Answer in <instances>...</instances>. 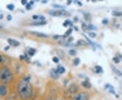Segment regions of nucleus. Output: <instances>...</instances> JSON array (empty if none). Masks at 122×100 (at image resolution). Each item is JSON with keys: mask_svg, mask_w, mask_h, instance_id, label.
I'll use <instances>...</instances> for the list:
<instances>
[{"mask_svg": "<svg viewBox=\"0 0 122 100\" xmlns=\"http://www.w3.org/2000/svg\"><path fill=\"white\" fill-rule=\"evenodd\" d=\"M56 70L58 71V72L59 73V74H64L65 72L66 71V69L65 67H63L61 65H59L58 66V67H57L56 68Z\"/></svg>", "mask_w": 122, "mask_h": 100, "instance_id": "f8f14e48", "label": "nucleus"}, {"mask_svg": "<svg viewBox=\"0 0 122 100\" xmlns=\"http://www.w3.org/2000/svg\"><path fill=\"white\" fill-rule=\"evenodd\" d=\"M47 22L46 21H39V22H35L34 23L32 24V25H34V26H42V25H45L46 24Z\"/></svg>", "mask_w": 122, "mask_h": 100, "instance_id": "2eb2a0df", "label": "nucleus"}, {"mask_svg": "<svg viewBox=\"0 0 122 100\" xmlns=\"http://www.w3.org/2000/svg\"><path fill=\"white\" fill-rule=\"evenodd\" d=\"M95 69H96V72L97 73H102L103 72V69L100 66H96Z\"/></svg>", "mask_w": 122, "mask_h": 100, "instance_id": "6ab92c4d", "label": "nucleus"}, {"mask_svg": "<svg viewBox=\"0 0 122 100\" xmlns=\"http://www.w3.org/2000/svg\"><path fill=\"white\" fill-rule=\"evenodd\" d=\"M14 79V74L12 70L7 66L0 67V81L3 84H9L12 83Z\"/></svg>", "mask_w": 122, "mask_h": 100, "instance_id": "f03ea898", "label": "nucleus"}, {"mask_svg": "<svg viewBox=\"0 0 122 100\" xmlns=\"http://www.w3.org/2000/svg\"><path fill=\"white\" fill-rule=\"evenodd\" d=\"M7 19H8V20H12V16L11 15H8V17H7Z\"/></svg>", "mask_w": 122, "mask_h": 100, "instance_id": "e433bc0d", "label": "nucleus"}, {"mask_svg": "<svg viewBox=\"0 0 122 100\" xmlns=\"http://www.w3.org/2000/svg\"><path fill=\"white\" fill-rule=\"evenodd\" d=\"M113 61L115 63V64H119V62H120V59L118 57H114L113 58Z\"/></svg>", "mask_w": 122, "mask_h": 100, "instance_id": "393cba45", "label": "nucleus"}, {"mask_svg": "<svg viewBox=\"0 0 122 100\" xmlns=\"http://www.w3.org/2000/svg\"><path fill=\"white\" fill-rule=\"evenodd\" d=\"M49 14L53 16H56V17H65V16H69L71 14L69 13L67 11L65 10H55V11H51Z\"/></svg>", "mask_w": 122, "mask_h": 100, "instance_id": "7ed1b4c3", "label": "nucleus"}, {"mask_svg": "<svg viewBox=\"0 0 122 100\" xmlns=\"http://www.w3.org/2000/svg\"><path fill=\"white\" fill-rule=\"evenodd\" d=\"M2 16H3V15H0V19L2 18Z\"/></svg>", "mask_w": 122, "mask_h": 100, "instance_id": "79ce46f5", "label": "nucleus"}, {"mask_svg": "<svg viewBox=\"0 0 122 100\" xmlns=\"http://www.w3.org/2000/svg\"><path fill=\"white\" fill-rule=\"evenodd\" d=\"M77 4H78L79 5H81V6L82 5V4H81V2H79V1H77Z\"/></svg>", "mask_w": 122, "mask_h": 100, "instance_id": "58836bf2", "label": "nucleus"}, {"mask_svg": "<svg viewBox=\"0 0 122 100\" xmlns=\"http://www.w3.org/2000/svg\"><path fill=\"white\" fill-rule=\"evenodd\" d=\"M111 68H112V70H113V71L115 74H116V75H117L118 76H122V72L119 70L117 69L113 65H111Z\"/></svg>", "mask_w": 122, "mask_h": 100, "instance_id": "9b49d317", "label": "nucleus"}, {"mask_svg": "<svg viewBox=\"0 0 122 100\" xmlns=\"http://www.w3.org/2000/svg\"><path fill=\"white\" fill-rule=\"evenodd\" d=\"M52 61L54 62V63H56V64H57V63H58L59 62V58L58 57L56 56H54V57H52Z\"/></svg>", "mask_w": 122, "mask_h": 100, "instance_id": "bb28decb", "label": "nucleus"}, {"mask_svg": "<svg viewBox=\"0 0 122 100\" xmlns=\"http://www.w3.org/2000/svg\"><path fill=\"white\" fill-rule=\"evenodd\" d=\"M79 63H80V59L78 58V57H76L73 60V65L75 66H78L79 64Z\"/></svg>", "mask_w": 122, "mask_h": 100, "instance_id": "aec40b11", "label": "nucleus"}, {"mask_svg": "<svg viewBox=\"0 0 122 100\" xmlns=\"http://www.w3.org/2000/svg\"><path fill=\"white\" fill-rule=\"evenodd\" d=\"M72 32H73V29H72V28H69L67 31H66L65 35H63V37H64V38H65V37H69V36L72 33Z\"/></svg>", "mask_w": 122, "mask_h": 100, "instance_id": "a211bd4d", "label": "nucleus"}, {"mask_svg": "<svg viewBox=\"0 0 122 100\" xmlns=\"http://www.w3.org/2000/svg\"><path fill=\"white\" fill-rule=\"evenodd\" d=\"M73 40V37H69V38H68V40H67V43H71Z\"/></svg>", "mask_w": 122, "mask_h": 100, "instance_id": "f704fd0d", "label": "nucleus"}, {"mask_svg": "<svg viewBox=\"0 0 122 100\" xmlns=\"http://www.w3.org/2000/svg\"><path fill=\"white\" fill-rule=\"evenodd\" d=\"M36 53V50L34 48H30L28 51V54L29 55V56H33Z\"/></svg>", "mask_w": 122, "mask_h": 100, "instance_id": "dca6fc26", "label": "nucleus"}, {"mask_svg": "<svg viewBox=\"0 0 122 100\" xmlns=\"http://www.w3.org/2000/svg\"><path fill=\"white\" fill-rule=\"evenodd\" d=\"M53 6H54V8H64V6L58 4H54L53 5Z\"/></svg>", "mask_w": 122, "mask_h": 100, "instance_id": "7c9ffc66", "label": "nucleus"}, {"mask_svg": "<svg viewBox=\"0 0 122 100\" xmlns=\"http://www.w3.org/2000/svg\"><path fill=\"white\" fill-rule=\"evenodd\" d=\"M40 16H39V15H33L32 16V18H33V20H39L40 19Z\"/></svg>", "mask_w": 122, "mask_h": 100, "instance_id": "c756f323", "label": "nucleus"}, {"mask_svg": "<svg viewBox=\"0 0 122 100\" xmlns=\"http://www.w3.org/2000/svg\"><path fill=\"white\" fill-rule=\"evenodd\" d=\"M84 18L87 21H90L91 20V16L90 15V14H86L84 16Z\"/></svg>", "mask_w": 122, "mask_h": 100, "instance_id": "b1692460", "label": "nucleus"}, {"mask_svg": "<svg viewBox=\"0 0 122 100\" xmlns=\"http://www.w3.org/2000/svg\"><path fill=\"white\" fill-rule=\"evenodd\" d=\"M79 86L76 83H71L68 88V92L71 94H75L78 91Z\"/></svg>", "mask_w": 122, "mask_h": 100, "instance_id": "39448f33", "label": "nucleus"}, {"mask_svg": "<svg viewBox=\"0 0 122 100\" xmlns=\"http://www.w3.org/2000/svg\"><path fill=\"white\" fill-rule=\"evenodd\" d=\"M7 8L10 10H13L14 9V5L13 4H8L7 5Z\"/></svg>", "mask_w": 122, "mask_h": 100, "instance_id": "cd10ccee", "label": "nucleus"}, {"mask_svg": "<svg viewBox=\"0 0 122 100\" xmlns=\"http://www.w3.org/2000/svg\"><path fill=\"white\" fill-rule=\"evenodd\" d=\"M62 25L65 26V27H67L68 26H73V23L72 22L69 20H66L65 22L62 24Z\"/></svg>", "mask_w": 122, "mask_h": 100, "instance_id": "f3484780", "label": "nucleus"}, {"mask_svg": "<svg viewBox=\"0 0 122 100\" xmlns=\"http://www.w3.org/2000/svg\"><path fill=\"white\" fill-rule=\"evenodd\" d=\"M105 89H108V91H109L111 94H114V95L116 94V92L115 91L113 87L111 86L110 84H106V85H105Z\"/></svg>", "mask_w": 122, "mask_h": 100, "instance_id": "9d476101", "label": "nucleus"}, {"mask_svg": "<svg viewBox=\"0 0 122 100\" xmlns=\"http://www.w3.org/2000/svg\"><path fill=\"white\" fill-rule=\"evenodd\" d=\"M61 37H63V36H60V35H54L53 37V38L54 39H60Z\"/></svg>", "mask_w": 122, "mask_h": 100, "instance_id": "473e14b6", "label": "nucleus"}, {"mask_svg": "<svg viewBox=\"0 0 122 100\" xmlns=\"http://www.w3.org/2000/svg\"><path fill=\"white\" fill-rule=\"evenodd\" d=\"M69 53L71 56H75L77 54V52L75 49H70L69 51Z\"/></svg>", "mask_w": 122, "mask_h": 100, "instance_id": "4be33fe9", "label": "nucleus"}, {"mask_svg": "<svg viewBox=\"0 0 122 100\" xmlns=\"http://www.w3.org/2000/svg\"><path fill=\"white\" fill-rule=\"evenodd\" d=\"M89 99L90 94L86 91H81L73 96L71 100H89Z\"/></svg>", "mask_w": 122, "mask_h": 100, "instance_id": "20e7f679", "label": "nucleus"}, {"mask_svg": "<svg viewBox=\"0 0 122 100\" xmlns=\"http://www.w3.org/2000/svg\"><path fill=\"white\" fill-rule=\"evenodd\" d=\"M30 33L32 35H35L37 37H39V38H48V35H46L45 33H39V32H30Z\"/></svg>", "mask_w": 122, "mask_h": 100, "instance_id": "1a4fd4ad", "label": "nucleus"}, {"mask_svg": "<svg viewBox=\"0 0 122 100\" xmlns=\"http://www.w3.org/2000/svg\"><path fill=\"white\" fill-rule=\"evenodd\" d=\"M102 22V24H107L109 23V20H108L107 19H103Z\"/></svg>", "mask_w": 122, "mask_h": 100, "instance_id": "2f4dec72", "label": "nucleus"}, {"mask_svg": "<svg viewBox=\"0 0 122 100\" xmlns=\"http://www.w3.org/2000/svg\"><path fill=\"white\" fill-rule=\"evenodd\" d=\"M77 44H78L79 45H81V46H87V45H88V43L86 42V41L83 40V39L78 40Z\"/></svg>", "mask_w": 122, "mask_h": 100, "instance_id": "4468645a", "label": "nucleus"}, {"mask_svg": "<svg viewBox=\"0 0 122 100\" xmlns=\"http://www.w3.org/2000/svg\"><path fill=\"white\" fill-rule=\"evenodd\" d=\"M81 85L84 88H86V89H90L92 87L91 84L90 83V82L88 81H83L81 83Z\"/></svg>", "mask_w": 122, "mask_h": 100, "instance_id": "ddd939ff", "label": "nucleus"}, {"mask_svg": "<svg viewBox=\"0 0 122 100\" xmlns=\"http://www.w3.org/2000/svg\"><path fill=\"white\" fill-rule=\"evenodd\" d=\"M72 3V1H67V5H70Z\"/></svg>", "mask_w": 122, "mask_h": 100, "instance_id": "4c0bfd02", "label": "nucleus"}, {"mask_svg": "<svg viewBox=\"0 0 122 100\" xmlns=\"http://www.w3.org/2000/svg\"><path fill=\"white\" fill-rule=\"evenodd\" d=\"M26 10H30L31 9V5L30 4H27L26 5Z\"/></svg>", "mask_w": 122, "mask_h": 100, "instance_id": "72a5a7b5", "label": "nucleus"}, {"mask_svg": "<svg viewBox=\"0 0 122 100\" xmlns=\"http://www.w3.org/2000/svg\"><path fill=\"white\" fill-rule=\"evenodd\" d=\"M87 25L86 24V23H83L82 24V29H83V31H86V30H87L88 29H87Z\"/></svg>", "mask_w": 122, "mask_h": 100, "instance_id": "c85d7f7f", "label": "nucleus"}, {"mask_svg": "<svg viewBox=\"0 0 122 100\" xmlns=\"http://www.w3.org/2000/svg\"><path fill=\"white\" fill-rule=\"evenodd\" d=\"M17 94L22 100H28L33 95V87L29 82L25 78L19 81L17 85Z\"/></svg>", "mask_w": 122, "mask_h": 100, "instance_id": "f257e3e1", "label": "nucleus"}, {"mask_svg": "<svg viewBox=\"0 0 122 100\" xmlns=\"http://www.w3.org/2000/svg\"><path fill=\"white\" fill-rule=\"evenodd\" d=\"M21 4L22 5H26L27 4V1H26V0H22V1H21Z\"/></svg>", "mask_w": 122, "mask_h": 100, "instance_id": "c9c22d12", "label": "nucleus"}, {"mask_svg": "<svg viewBox=\"0 0 122 100\" xmlns=\"http://www.w3.org/2000/svg\"><path fill=\"white\" fill-rule=\"evenodd\" d=\"M47 2H48V1H46V0H45L44 1H42L43 4H46V3H47Z\"/></svg>", "mask_w": 122, "mask_h": 100, "instance_id": "ea45409f", "label": "nucleus"}, {"mask_svg": "<svg viewBox=\"0 0 122 100\" xmlns=\"http://www.w3.org/2000/svg\"><path fill=\"white\" fill-rule=\"evenodd\" d=\"M87 29H88V30H96V27L94 25H93V24H89L88 26H87Z\"/></svg>", "mask_w": 122, "mask_h": 100, "instance_id": "5701e85b", "label": "nucleus"}, {"mask_svg": "<svg viewBox=\"0 0 122 100\" xmlns=\"http://www.w3.org/2000/svg\"><path fill=\"white\" fill-rule=\"evenodd\" d=\"M8 94V88L5 84L0 85V96L5 97Z\"/></svg>", "mask_w": 122, "mask_h": 100, "instance_id": "423d86ee", "label": "nucleus"}, {"mask_svg": "<svg viewBox=\"0 0 122 100\" xmlns=\"http://www.w3.org/2000/svg\"><path fill=\"white\" fill-rule=\"evenodd\" d=\"M8 42L10 45L14 46V47H17L18 45H20V42L19 41H18L17 40H15V39H11V38L8 39Z\"/></svg>", "mask_w": 122, "mask_h": 100, "instance_id": "6e6552de", "label": "nucleus"}, {"mask_svg": "<svg viewBox=\"0 0 122 100\" xmlns=\"http://www.w3.org/2000/svg\"><path fill=\"white\" fill-rule=\"evenodd\" d=\"M88 36H89L90 38H95L96 37V34L95 33H92V32H91V33H88Z\"/></svg>", "mask_w": 122, "mask_h": 100, "instance_id": "a878e982", "label": "nucleus"}, {"mask_svg": "<svg viewBox=\"0 0 122 100\" xmlns=\"http://www.w3.org/2000/svg\"><path fill=\"white\" fill-rule=\"evenodd\" d=\"M112 15L114 16H116V17H119V16H122V13L120 12H116V11H114L112 13Z\"/></svg>", "mask_w": 122, "mask_h": 100, "instance_id": "412c9836", "label": "nucleus"}, {"mask_svg": "<svg viewBox=\"0 0 122 100\" xmlns=\"http://www.w3.org/2000/svg\"><path fill=\"white\" fill-rule=\"evenodd\" d=\"M9 48H10V47H6V48H5V50H8V49H9Z\"/></svg>", "mask_w": 122, "mask_h": 100, "instance_id": "a19ab883", "label": "nucleus"}, {"mask_svg": "<svg viewBox=\"0 0 122 100\" xmlns=\"http://www.w3.org/2000/svg\"><path fill=\"white\" fill-rule=\"evenodd\" d=\"M59 74H60L58 72V71L56 70V69L52 68V69L50 70V75L51 78H53V79L56 80V79H58V78H59Z\"/></svg>", "mask_w": 122, "mask_h": 100, "instance_id": "0eeeda50", "label": "nucleus"}]
</instances>
